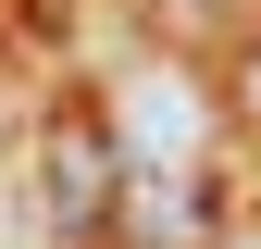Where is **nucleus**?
<instances>
[{
  "mask_svg": "<svg viewBox=\"0 0 261 249\" xmlns=\"http://www.w3.org/2000/svg\"><path fill=\"white\" fill-rule=\"evenodd\" d=\"M112 162L149 187H212V87L187 62H137L112 87Z\"/></svg>",
  "mask_w": 261,
  "mask_h": 249,
  "instance_id": "nucleus-1",
  "label": "nucleus"
},
{
  "mask_svg": "<svg viewBox=\"0 0 261 249\" xmlns=\"http://www.w3.org/2000/svg\"><path fill=\"white\" fill-rule=\"evenodd\" d=\"M112 187H124L112 124H100V112H62V124H50V225H62V249L112 237Z\"/></svg>",
  "mask_w": 261,
  "mask_h": 249,
  "instance_id": "nucleus-2",
  "label": "nucleus"
},
{
  "mask_svg": "<svg viewBox=\"0 0 261 249\" xmlns=\"http://www.w3.org/2000/svg\"><path fill=\"white\" fill-rule=\"evenodd\" d=\"M237 112H249V124H261V50H249V75H237Z\"/></svg>",
  "mask_w": 261,
  "mask_h": 249,
  "instance_id": "nucleus-3",
  "label": "nucleus"
},
{
  "mask_svg": "<svg viewBox=\"0 0 261 249\" xmlns=\"http://www.w3.org/2000/svg\"><path fill=\"white\" fill-rule=\"evenodd\" d=\"M237 249H261V237H237Z\"/></svg>",
  "mask_w": 261,
  "mask_h": 249,
  "instance_id": "nucleus-4",
  "label": "nucleus"
}]
</instances>
